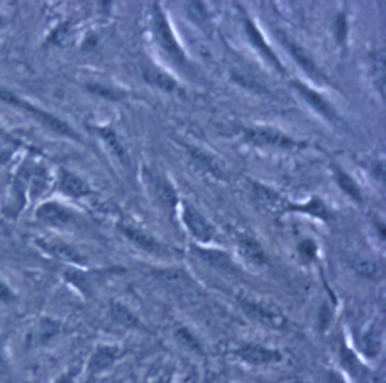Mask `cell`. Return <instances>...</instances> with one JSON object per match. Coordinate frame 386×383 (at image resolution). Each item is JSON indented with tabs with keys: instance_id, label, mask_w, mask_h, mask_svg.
Masks as SVG:
<instances>
[{
	"instance_id": "484cf974",
	"label": "cell",
	"mask_w": 386,
	"mask_h": 383,
	"mask_svg": "<svg viewBox=\"0 0 386 383\" xmlns=\"http://www.w3.org/2000/svg\"><path fill=\"white\" fill-rule=\"evenodd\" d=\"M354 270L358 272L361 277H367V278H374L375 274H378V267H375V264L368 261V260H358L354 261L353 264Z\"/></svg>"
},
{
	"instance_id": "4dcf8cb0",
	"label": "cell",
	"mask_w": 386,
	"mask_h": 383,
	"mask_svg": "<svg viewBox=\"0 0 386 383\" xmlns=\"http://www.w3.org/2000/svg\"><path fill=\"white\" fill-rule=\"evenodd\" d=\"M301 253L302 255H306L308 258H314L315 255V244L312 242H303L302 246H301Z\"/></svg>"
},
{
	"instance_id": "30bf717a",
	"label": "cell",
	"mask_w": 386,
	"mask_h": 383,
	"mask_svg": "<svg viewBox=\"0 0 386 383\" xmlns=\"http://www.w3.org/2000/svg\"><path fill=\"white\" fill-rule=\"evenodd\" d=\"M280 39L282 41V44L287 48H289V52L293 55V57L296 59V62H298L303 68L305 73H308L311 77H315V78L322 77V73L319 71V68H317V65L314 64L312 57L308 53H306V50L303 47H301L299 44H296L294 41H291V39L287 38L285 35H281Z\"/></svg>"
},
{
	"instance_id": "7c38bea8",
	"label": "cell",
	"mask_w": 386,
	"mask_h": 383,
	"mask_svg": "<svg viewBox=\"0 0 386 383\" xmlns=\"http://www.w3.org/2000/svg\"><path fill=\"white\" fill-rule=\"evenodd\" d=\"M294 86L298 88L301 95H303L305 100L308 102L317 112L322 113L324 118H328V120H331V121L338 120V116H336V112L333 111V107L328 102H326L320 94H317L315 91L310 90V88H306L301 83H294Z\"/></svg>"
},
{
	"instance_id": "83f0119b",
	"label": "cell",
	"mask_w": 386,
	"mask_h": 383,
	"mask_svg": "<svg viewBox=\"0 0 386 383\" xmlns=\"http://www.w3.org/2000/svg\"><path fill=\"white\" fill-rule=\"evenodd\" d=\"M302 210H305V211H308L310 214H315V216H320V218H328V210H326L324 209V205L320 202V201H312V202H310L308 205H306V207H303Z\"/></svg>"
},
{
	"instance_id": "cb8c5ba5",
	"label": "cell",
	"mask_w": 386,
	"mask_h": 383,
	"mask_svg": "<svg viewBox=\"0 0 386 383\" xmlns=\"http://www.w3.org/2000/svg\"><path fill=\"white\" fill-rule=\"evenodd\" d=\"M189 151H191V155L196 160V163L201 165L204 169L212 172L216 176H221L222 175L221 168H219V166H217L216 160L213 159V157L209 153H204V151L196 150V148H191Z\"/></svg>"
},
{
	"instance_id": "ffe728a7",
	"label": "cell",
	"mask_w": 386,
	"mask_h": 383,
	"mask_svg": "<svg viewBox=\"0 0 386 383\" xmlns=\"http://www.w3.org/2000/svg\"><path fill=\"white\" fill-rule=\"evenodd\" d=\"M144 77L148 83L160 88L163 91H174L177 88L172 78L167 74H165L163 71L158 70V68H145Z\"/></svg>"
},
{
	"instance_id": "603a6c76",
	"label": "cell",
	"mask_w": 386,
	"mask_h": 383,
	"mask_svg": "<svg viewBox=\"0 0 386 383\" xmlns=\"http://www.w3.org/2000/svg\"><path fill=\"white\" fill-rule=\"evenodd\" d=\"M380 347H382V337L379 330L371 329L370 332L365 333L362 338V349L365 355L373 358L380 351Z\"/></svg>"
},
{
	"instance_id": "4fadbf2b",
	"label": "cell",
	"mask_w": 386,
	"mask_h": 383,
	"mask_svg": "<svg viewBox=\"0 0 386 383\" xmlns=\"http://www.w3.org/2000/svg\"><path fill=\"white\" fill-rule=\"evenodd\" d=\"M59 188H61L65 195L73 196V198H81V196L89 193V186L81 176L68 171L61 172V176H59Z\"/></svg>"
},
{
	"instance_id": "e0dca14e",
	"label": "cell",
	"mask_w": 386,
	"mask_h": 383,
	"mask_svg": "<svg viewBox=\"0 0 386 383\" xmlns=\"http://www.w3.org/2000/svg\"><path fill=\"white\" fill-rule=\"evenodd\" d=\"M124 232L137 244V246H141L142 249H145L148 252L162 253L165 251L160 243H158L157 240H154L150 234H146L141 230L133 228V227H125Z\"/></svg>"
},
{
	"instance_id": "8fae6325",
	"label": "cell",
	"mask_w": 386,
	"mask_h": 383,
	"mask_svg": "<svg viewBox=\"0 0 386 383\" xmlns=\"http://www.w3.org/2000/svg\"><path fill=\"white\" fill-rule=\"evenodd\" d=\"M36 218L50 225H65L71 221V213L56 202H46L36 210Z\"/></svg>"
},
{
	"instance_id": "3957f363",
	"label": "cell",
	"mask_w": 386,
	"mask_h": 383,
	"mask_svg": "<svg viewBox=\"0 0 386 383\" xmlns=\"http://www.w3.org/2000/svg\"><path fill=\"white\" fill-rule=\"evenodd\" d=\"M235 355L239 356L246 364L251 365H269L280 362L282 355L278 350L264 347L260 344H246L235 350Z\"/></svg>"
},
{
	"instance_id": "f1b7e54d",
	"label": "cell",
	"mask_w": 386,
	"mask_h": 383,
	"mask_svg": "<svg viewBox=\"0 0 386 383\" xmlns=\"http://www.w3.org/2000/svg\"><path fill=\"white\" fill-rule=\"evenodd\" d=\"M14 300H15V294L13 293L11 287L0 279V302L5 303V305H9V303H13Z\"/></svg>"
},
{
	"instance_id": "44dd1931",
	"label": "cell",
	"mask_w": 386,
	"mask_h": 383,
	"mask_svg": "<svg viewBox=\"0 0 386 383\" xmlns=\"http://www.w3.org/2000/svg\"><path fill=\"white\" fill-rule=\"evenodd\" d=\"M98 132H100L102 137L109 146V150L112 151V154L116 157V159L123 163H127V153L124 150L121 141L118 139V136L115 134V132L112 129H98Z\"/></svg>"
},
{
	"instance_id": "5bb4252c",
	"label": "cell",
	"mask_w": 386,
	"mask_h": 383,
	"mask_svg": "<svg viewBox=\"0 0 386 383\" xmlns=\"http://www.w3.org/2000/svg\"><path fill=\"white\" fill-rule=\"evenodd\" d=\"M150 183L151 189L160 204H163L165 207H174L177 204V195L172 186L158 175H150Z\"/></svg>"
},
{
	"instance_id": "ba28073f",
	"label": "cell",
	"mask_w": 386,
	"mask_h": 383,
	"mask_svg": "<svg viewBox=\"0 0 386 383\" xmlns=\"http://www.w3.org/2000/svg\"><path fill=\"white\" fill-rule=\"evenodd\" d=\"M38 244L41 246L46 252H48L53 257L70 261V263H83V257L78 253L73 246L67 244L61 240H53V239H46V240H38Z\"/></svg>"
},
{
	"instance_id": "9a60e30c",
	"label": "cell",
	"mask_w": 386,
	"mask_h": 383,
	"mask_svg": "<svg viewBox=\"0 0 386 383\" xmlns=\"http://www.w3.org/2000/svg\"><path fill=\"white\" fill-rule=\"evenodd\" d=\"M239 249L243 257L249 263L255 264V266H264L267 263V257L263 248L260 246V243L254 239H249V237L242 239L239 243Z\"/></svg>"
},
{
	"instance_id": "d4e9b609",
	"label": "cell",
	"mask_w": 386,
	"mask_h": 383,
	"mask_svg": "<svg viewBox=\"0 0 386 383\" xmlns=\"http://www.w3.org/2000/svg\"><path fill=\"white\" fill-rule=\"evenodd\" d=\"M374 78L379 83V90L383 92V83H385V53L383 50L374 53Z\"/></svg>"
},
{
	"instance_id": "ac0fdd59",
	"label": "cell",
	"mask_w": 386,
	"mask_h": 383,
	"mask_svg": "<svg viewBox=\"0 0 386 383\" xmlns=\"http://www.w3.org/2000/svg\"><path fill=\"white\" fill-rule=\"evenodd\" d=\"M195 252H196L198 257H200L205 264H209V266H212V267L225 269V270L231 269V260H230L228 255H226L222 251L196 248Z\"/></svg>"
},
{
	"instance_id": "2e32d148",
	"label": "cell",
	"mask_w": 386,
	"mask_h": 383,
	"mask_svg": "<svg viewBox=\"0 0 386 383\" xmlns=\"http://www.w3.org/2000/svg\"><path fill=\"white\" fill-rule=\"evenodd\" d=\"M57 332H59V325L56 321L43 320L36 326L35 332L29 335V346H32V347L43 346L47 341H50Z\"/></svg>"
},
{
	"instance_id": "9c48e42d",
	"label": "cell",
	"mask_w": 386,
	"mask_h": 383,
	"mask_svg": "<svg viewBox=\"0 0 386 383\" xmlns=\"http://www.w3.org/2000/svg\"><path fill=\"white\" fill-rule=\"evenodd\" d=\"M254 193H255L256 202H259V205L263 210L269 213H282L287 210V202L272 189L264 188V186H260V184H255Z\"/></svg>"
},
{
	"instance_id": "6da1fadb",
	"label": "cell",
	"mask_w": 386,
	"mask_h": 383,
	"mask_svg": "<svg viewBox=\"0 0 386 383\" xmlns=\"http://www.w3.org/2000/svg\"><path fill=\"white\" fill-rule=\"evenodd\" d=\"M0 102L8 103V104L15 106V107H20V109H23L27 113H31L35 118V120H38L39 123L44 124L47 127V129H50L52 132H55L57 134L73 137V139H78V136L71 130L70 125L59 120V118H56L55 115L48 113V112L43 111V109H38L36 106L25 102L23 98L17 97L14 92L5 90V88H0Z\"/></svg>"
},
{
	"instance_id": "7a4b0ae2",
	"label": "cell",
	"mask_w": 386,
	"mask_h": 383,
	"mask_svg": "<svg viewBox=\"0 0 386 383\" xmlns=\"http://www.w3.org/2000/svg\"><path fill=\"white\" fill-rule=\"evenodd\" d=\"M154 31L156 38L163 47V50L170 56H172V59H175L177 62H184V55L180 50V47H178L177 39L172 34V29L158 5H154Z\"/></svg>"
},
{
	"instance_id": "277c9868",
	"label": "cell",
	"mask_w": 386,
	"mask_h": 383,
	"mask_svg": "<svg viewBox=\"0 0 386 383\" xmlns=\"http://www.w3.org/2000/svg\"><path fill=\"white\" fill-rule=\"evenodd\" d=\"M246 139L260 146H280V148H293L296 142L285 134L270 129H249L246 130Z\"/></svg>"
},
{
	"instance_id": "8992f818",
	"label": "cell",
	"mask_w": 386,
	"mask_h": 383,
	"mask_svg": "<svg viewBox=\"0 0 386 383\" xmlns=\"http://www.w3.org/2000/svg\"><path fill=\"white\" fill-rule=\"evenodd\" d=\"M183 219L187 230H189L198 240L201 242H210L213 237V227L207 222L202 216L198 213L196 210H193L189 205H186L184 207V213H183Z\"/></svg>"
},
{
	"instance_id": "1f68e13d",
	"label": "cell",
	"mask_w": 386,
	"mask_h": 383,
	"mask_svg": "<svg viewBox=\"0 0 386 383\" xmlns=\"http://www.w3.org/2000/svg\"><path fill=\"white\" fill-rule=\"evenodd\" d=\"M77 376V371L74 370H70V371H65L62 376H59L55 383H74V379Z\"/></svg>"
},
{
	"instance_id": "d6986e66",
	"label": "cell",
	"mask_w": 386,
	"mask_h": 383,
	"mask_svg": "<svg viewBox=\"0 0 386 383\" xmlns=\"http://www.w3.org/2000/svg\"><path fill=\"white\" fill-rule=\"evenodd\" d=\"M246 32H247V35H249L252 44H254L256 48H259V50H260L267 59H269V61H270L275 67H278L280 70L282 71V65L280 64L278 59H276L275 53H273V52L270 50V48L267 47V44L264 43V39H263L261 34L259 32V29H256L251 22H246Z\"/></svg>"
},
{
	"instance_id": "f546056e",
	"label": "cell",
	"mask_w": 386,
	"mask_h": 383,
	"mask_svg": "<svg viewBox=\"0 0 386 383\" xmlns=\"http://www.w3.org/2000/svg\"><path fill=\"white\" fill-rule=\"evenodd\" d=\"M345 34H347V23H345V17L341 15L340 18H336V23H335V35H336V39H338L340 43L344 41Z\"/></svg>"
},
{
	"instance_id": "7402d4cb",
	"label": "cell",
	"mask_w": 386,
	"mask_h": 383,
	"mask_svg": "<svg viewBox=\"0 0 386 383\" xmlns=\"http://www.w3.org/2000/svg\"><path fill=\"white\" fill-rule=\"evenodd\" d=\"M335 175H336V181H338L340 188L347 193L350 198H353L354 201L361 202L362 201V196H361V190L358 188V184L354 183V180L352 179V176L349 174H345L344 171L341 169H336L335 171Z\"/></svg>"
},
{
	"instance_id": "5b68a950",
	"label": "cell",
	"mask_w": 386,
	"mask_h": 383,
	"mask_svg": "<svg viewBox=\"0 0 386 383\" xmlns=\"http://www.w3.org/2000/svg\"><path fill=\"white\" fill-rule=\"evenodd\" d=\"M242 307L247 316H251L252 319L264 323V325H272L276 328L284 326L285 319L282 317V314L278 309H275L269 305H264V303L247 300V299L242 300Z\"/></svg>"
},
{
	"instance_id": "d6a6232c",
	"label": "cell",
	"mask_w": 386,
	"mask_h": 383,
	"mask_svg": "<svg viewBox=\"0 0 386 383\" xmlns=\"http://www.w3.org/2000/svg\"><path fill=\"white\" fill-rule=\"evenodd\" d=\"M5 23H6V18L4 15H0V29L5 26Z\"/></svg>"
},
{
	"instance_id": "4316f807",
	"label": "cell",
	"mask_w": 386,
	"mask_h": 383,
	"mask_svg": "<svg viewBox=\"0 0 386 383\" xmlns=\"http://www.w3.org/2000/svg\"><path fill=\"white\" fill-rule=\"evenodd\" d=\"M113 317L118 323H123V325H127V326H136L137 325V320L135 319L133 314L125 309L124 307H120L116 305L113 308Z\"/></svg>"
},
{
	"instance_id": "52a82bcc",
	"label": "cell",
	"mask_w": 386,
	"mask_h": 383,
	"mask_svg": "<svg viewBox=\"0 0 386 383\" xmlns=\"http://www.w3.org/2000/svg\"><path fill=\"white\" fill-rule=\"evenodd\" d=\"M121 356V350L113 346H100L94 353L91 359H89L88 370L91 375L102 372L106 368L111 367L113 362Z\"/></svg>"
}]
</instances>
